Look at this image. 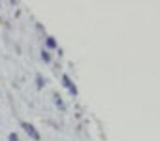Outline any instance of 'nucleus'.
Segmentation results:
<instances>
[{
    "instance_id": "f257e3e1",
    "label": "nucleus",
    "mask_w": 160,
    "mask_h": 141,
    "mask_svg": "<svg viewBox=\"0 0 160 141\" xmlns=\"http://www.w3.org/2000/svg\"><path fill=\"white\" fill-rule=\"evenodd\" d=\"M23 128H25V130H27V134H30L34 139H40V135H38V132L34 130V126H32V124H28V122H23Z\"/></svg>"
},
{
    "instance_id": "f03ea898",
    "label": "nucleus",
    "mask_w": 160,
    "mask_h": 141,
    "mask_svg": "<svg viewBox=\"0 0 160 141\" xmlns=\"http://www.w3.org/2000/svg\"><path fill=\"white\" fill-rule=\"evenodd\" d=\"M62 81H64V85H66V87H68V89H70V92H73V94H75V87H73V85H72V83H70V79H68V77H66V75H64V77H62Z\"/></svg>"
},
{
    "instance_id": "7ed1b4c3",
    "label": "nucleus",
    "mask_w": 160,
    "mask_h": 141,
    "mask_svg": "<svg viewBox=\"0 0 160 141\" xmlns=\"http://www.w3.org/2000/svg\"><path fill=\"white\" fill-rule=\"evenodd\" d=\"M47 45H49V47H55V40H53V38H49V40H47Z\"/></svg>"
},
{
    "instance_id": "20e7f679",
    "label": "nucleus",
    "mask_w": 160,
    "mask_h": 141,
    "mask_svg": "<svg viewBox=\"0 0 160 141\" xmlns=\"http://www.w3.org/2000/svg\"><path fill=\"white\" fill-rule=\"evenodd\" d=\"M42 58H43V60H45V62H47V60H49V55H47V53H45V51H43V53H42Z\"/></svg>"
},
{
    "instance_id": "39448f33",
    "label": "nucleus",
    "mask_w": 160,
    "mask_h": 141,
    "mask_svg": "<svg viewBox=\"0 0 160 141\" xmlns=\"http://www.w3.org/2000/svg\"><path fill=\"white\" fill-rule=\"evenodd\" d=\"M8 139H10V141H17V135H15V134H10V137H8Z\"/></svg>"
}]
</instances>
